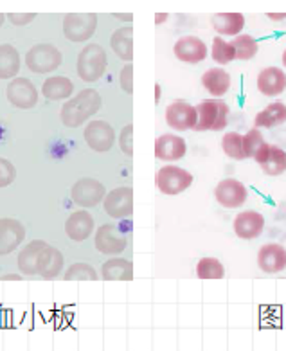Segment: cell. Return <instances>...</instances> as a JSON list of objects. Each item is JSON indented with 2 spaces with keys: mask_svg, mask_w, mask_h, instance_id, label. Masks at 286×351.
<instances>
[{
  "mask_svg": "<svg viewBox=\"0 0 286 351\" xmlns=\"http://www.w3.org/2000/svg\"><path fill=\"white\" fill-rule=\"evenodd\" d=\"M198 114L193 105L186 101H175L166 108V123L173 130L186 132L195 128Z\"/></svg>",
  "mask_w": 286,
  "mask_h": 351,
  "instance_id": "4fadbf2b",
  "label": "cell"
},
{
  "mask_svg": "<svg viewBox=\"0 0 286 351\" xmlns=\"http://www.w3.org/2000/svg\"><path fill=\"white\" fill-rule=\"evenodd\" d=\"M45 241L34 240L25 247L19 254V267L22 270V274L25 276H36L38 274V260L42 254Z\"/></svg>",
  "mask_w": 286,
  "mask_h": 351,
  "instance_id": "cb8c5ba5",
  "label": "cell"
},
{
  "mask_svg": "<svg viewBox=\"0 0 286 351\" xmlns=\"http://www.w3.org/2000/svg\"><path fill=\"white\" fill-rule=\"evenodd\" d=\"M213 27L222 36H238L243 31L245 19L241 13H218L213 16Z\"/></svg>",
  "mask_w": 286,
  "mask_h": 351,
  "instance_id": "603a6c76",
  "label": "cell"
},
{
  "mask_svg": "<svg viewBox=\"0 0 286 351\" xmlns=\"http://www.w3.org/2000/svg\"><path fill=\"white\" fill-rule=\"evenodd\" d=\"M132 134H134V126L128 125V126H124L123 132H121L119 135V146L121 149H123L124 154L128 155V157H132L134 155V148H132Z\"/></svg>",
  "mask_w": 286,
  "mask_h": 351,
  "instance_id": "74e56055",
  "label": "cell"
},
{
  "mask_svg": "<svg viewBox=\"0 0 286 351\" xmlns=\"http://www.w3.org/2000/svg\"><path fill=\"white\" fill-rule=\"evenodd\" d=\"M263 168V171L270 177H276V175H281L286 171V152L279 146L270 145L267 157L259 164Z\"/></svg>",
  "mask_w": 286,
  "mask_h": 351,
  "instance_id": "f546056e",
  "label": "cell"
},
{
  "mask_svg": "<svg viewBox=\"0 0 286 351\" xmlns=\"http://www.w3.org/2000/svg\"><path fill=\"white\" fill-rule=\"evenodd\" d=\"M222 148H224V154L227 157L234 160H243V135H239L238 132H230V134H225L224 139H222Z\"/></svg>",
  "mask_w": 286,
  "mask_h": 351,
  "instance_id": "1f68e13d",
  "label": "cell"
},
{
  "mask_svg": "<svg viewBox=\"0 0 286 351\" xmlns=\"http://www.w3.org/2000/svg\"><path fill=\"white\" fill-rule=\"evenodd\" d=\"M117 16H121V20H130V22H132V15H117Z\"/></svg>",
  "mask_w": 286,
  "mask_h": 351,
  "instance_id": "7bdbcfd3",
  "label": "cell"
},
{
  "mask_svg": "<svg viewBox=\"0 0 286 351\" xmlns=\"http://www.w3.org/2000/svg\"><path fill=\"white\" fill-rule=\"evenodd\" d=\"M63 269V254L54 247L47 245L43 247L42 254L38 260V274L43 279H53L56 278Z\"/></svg>",
  "mask_w": 286,
  "mask_h": 351,
  "instance_id": "44dd1931",
  "label": "cell"
},
{
  "mask_svg": "<svg viewBox=\"0 0 286 351\" xmlns=\"http://www.w3.org/2000/svg\"><path fill=\"white\" fill-rule=\"evenodd\" d=\"M121 87L126 94L134 92V67H132V63L124 65V69L121 71Z\"/></svg>",
  "mask_w": 286,
  "mask_h": 351,
  "instance_id": "f35d334b",
  "label": "cell"
},
{
  "mask_svg": "<svg viewBox=\"0 0 286 351\" xmlns=\"http://www.w3.org/2000/svg\"><path fill=\"white\" fill-rule=\"evenodd\" d=\"M108 58H106L105 49L99 44H88L78 56V76L83 82L94 83L101 80L105 74Z\"/></svg>",
  "mask_w": 286,
  "mask_h": 351,
  "instance_id": "3957f363",
  "label": "cell"
},
{
  "mask_svg": "<svg viewBox=\"0 0 286 351\" xmlns=\"http://www.w3.org/2000/svg\"><path fill=\"white\" fill-rule=\"evenodd\" d=\"M25 229L19 220L2 218L0 220V256L10 254L24 241Z\"/></svg>",
  "mask_w": 286,
  "mask_h": 351,
  "instance_id": "5bb4252c",
  "label": "cell"
},
{
  "mask_svg": "<svg viewBox=\"0 0 286 351\" xmlns=\"http://www.w3.org/2000/svg\"><path fill=\"white\" fill-rule=\"evenodd\" d=\"M97 27L95 13H69L63 19V33L71 42H85Z\"/></svg>",
  "mask_w": 286,
  "mask_h": 351,
  "instance_id": "8992f818",
  "label": "cell"
},
{
  "mask_svg": "<svg viewBox=\"0 0 286 351\" xmlns=\"http://www.w3.org/2000/svg\"><path fill=\"white\" fill-rule=\"evenodd\" d=\"M213 60H215L216 63H222V65H227V63H230L233 60H236V51H234L233 44H229V42H225L222 36H216L215 40H213Z\"/></svg>",
  "mask_w": 286,
  "mask_h": 351,
  "instance_id": "836d02e7",
  "label": "cell"
},
{
  "mask_svg": "<svg viewBox=\"0 0 286 351\" xmlns=\"http://www.w3.org/2000/svg\"><path fill=\"white\" fill-rule=\"evenodd\" d=\"M65 279L67 281H85V279L95 281V279L99 278H97V272L88 263H76L65 272Z\"/></svg>",
  "mask_w": 286,
  "mask_h": 351,
  "instance_id": "e575fe53",
  "label": "cell"
},
{
  "mask_svg": "<svg viewBox=\"0 0 286 351\" xmlns=\"http://www.w3.org/2000/svg\"><path fill=\"white\" fill-rule=\"evenodd\" d=\"M216 202L219 206L227 207V209H236V207H241L247 202V188L245 184H241L236 178H225L216 186L215 189Z\"/></svg>",
  "mask_w": 286,
  "mask_h": 351,
  "instance_id": "30bf717a",
  "label": "cell"
},
{
  "mask_svg": "<svg viewBox=\"0 0 286 351\" xmlns=\"http://www.w3.org/2000/svg\"><path fill=\"white\" fill-rule=\"evenodd\" d=\"M101 276L106 281H130V279L134 278V267H132L128 260L114 258V260H108L103 265Z\"/></svg>",
  "mask_w": 286,
  "mask_h": 351,
  "instance_id": "484cf974",
  "label": "cell"
},
{
  "mask_svg": "<svg viewBox=\"0 0 286 351\" xmlns=\"http://www.w3.org/2000/svg\"><path fill=\"white\" fill-rule=\"evenodd\" d=\"M265 229V218L258 211H243L234 218V232L241 240H254Z\"/></svg>",
  "mask_w": 286,
  "mask_h": 351,
  "instance_id": "2e32d148",
  "label": "cell"
},
{
  "mask_svg": "<svg viewBox=\"0 0 286 351\" xmlns=\"http://www.w3.org/2000/svg\"><path fill=\"white\" fill-rule=\"evenodd\" d=\"M74 85L69 77L65 76H51L43 82L42 92L43 96L53 101H60V99H67L72 96Z\"/></svg>",
  "mask_w": 286,
  "mask_h": 351,
  "instance_id": "d4e9b609",
  "label": "cell"
},
{
  "mask_svg": "<svg viewBox=\"0 0 286 351\" xmlns=\"http://www.w3.org/2000/svg\"><path fill=\"white\" fill-rule=\"evenodd\" d=\"M225 274L224 265L216 258H202L196 265V276L200 279H222Z\"/></svg>",
  "mask_w": 286,
  "mask_h": 351,
  "instance_id": "d6a6232c",
  "label": "cell"
},
{
  "mask_svg": "<svg viewBox=\"0 0 286 351\" xmlns=\"http://www.w3.org/2000/svg\"><path fill=\"white\" fill-rule=\"evenodd\" d=\"M233 47L236 51V60H241V62L254 58L258 53V42L250 34H238L233 40Z\"/></svg>",
  "mask_w": 286,
  "mask_h": 351,
  "instance_id": "4dcf8cb0",
  "label": "cell"
},
{
  "mask_svg": "<svg viewBox=\"0 0 286 351\" xmlns=\"http://www.w3.org/2000/svg\"><path fill=\"white\" fill-rule=\"evenodd\" d=\"M2 279H20V278H19V276H4Z\"/></svg>",
  "mask_w": 286,
  "mask_h": 351,
  "instance_id": "bcb514c9",
  "label": "cell"
},
{
  "mask_svg": "<svg viewBox=\"0 0 286 351\" xmlns=\"http://www.w3.org/2000/svg\"><path fill=\"white\" fill-rule=\"evenodd\" d=\"M283 65L286 67V49H285V53H283Z\"/></svg>",
  "mask_w": 286,
  "mask_h": 351,
  "instance_id": "7dc6e473",
  "label": "cell"
},
{
  "mask_svg": "<svg viewBox=\"0 0 286 351\" xmlns=\"http://www.w3.org/2000/svg\"><path fill=\"white\" fill-rule=\"evenodd\" d=\"M85 141L88 148H92L94 152H99V154H105L108 152L115 143V132L114 128L106 123V121H91L86 125L85 130Z\"/></svg>",
  "mask_w": 286,
  "mask_h": 351,
  "instance_id": "8fae6325",
  "label": "cell"
},
{
  "mask_svg": "<svg viewBox=\"0 0 286 351\" xmlns=\"http://www.w3.org/2000/svg\"><path fill=\"white\" fill-rule=\"evenodd\" d=\"M186 141L178 137V135L166 134L157 137V141H155V155H157V159L166 160V162L182 159L186 155Z\"/></svg>",
  "mask_w": 286,
  "mask_h": 351,
  "instance_id": "ac0fdd59",
  "label": "cell"
},
{
  "mask_svg": "<svg viewBox=\"0 0 286 351\" xmlns=\"http://www.w3.org/2000/svg\"><path fill=\"white\" fill-rule=\"evenodd\" d=\"M155 90H157V101L160 99V87L158 85H155Z\"/></svg>",
  "mask_w": 286,
  "mask_h": 351,
  "instance_id": "ee69618b",
  "label": "cell"
},
{
  "mask_svg": "<svg viewBox=\"0 0 286 351\" xmlns=\"http://www.w3.org/2000/svg\"><path fill=\"white\" fill-rule=\"evenodd\" d=\"M265 143L263 139V134L258 130V128H252V130H248L247 134L243 135V154H245V159L247 157H252L256 155V152L259 149V146Z\"/></svg>",
  "mask_w": 286,
  "mask_h": 351,
  "instance_id": "d590c367",
  "label": "cell"
},
{
  "mask_svg": "<svg viewBox=\"0 0 286 351\" xmlns=\"http://www.w3.org/2000/svg\"><path fill=\"white\" fill-rule=\"evenodd\" d=\"M63 62L62 53L51 44H38L25 54V65L34 74H49L56 71Z\"/></svg>",
  "mask_w": 286,
  "mask_h": 351,
  "instance_id": "277c9868",
  "label": "cell"
},
{
  "mask_svg": "<svg viewBox=\"0 0 286 351\" xmlns=\"http://www.w3.org/2000/svg\"><path fill=\"white\" fill-rule=\"evenodd\" d=\"M175 56L180 62L200 63L207 56V45L198 36H182L175 44Z\"/></svg>",
  "mask_w": 286,
  "mask_h": 351,
  "instance_id": "e0dca14e",
  "label": "cell"
},
{
  "mask_svg": "<svg viewBox=\"0 0 286 351\" xmlns=\"http://www.w3.org/2000/svg\"><path fill=\"white\" fill-rule=\"evenodd\" d=\"M256 128H274L283 123H286V105L281 101L270 103V105L261 110L256 116Z\"/></svg>",
  "mask_w": 286,
  "mask_h": 351,
  "instance_id": "4316f807",
  "label": "cell"
},
{
  "mask_svg": "<svg viewBox=\"0 0 286 351\" xmlns=\"http://www.w3.org/2000/svg\"><path fill=\"white\" fill-rule=\"evenodd\" d=\"M106 189L105 186L95 180V178H82L78 180L71 189V198L76 206L82 207H94L105 200Z\"/></svg>",
  "mask_w": 286,
  "mask_h": 351,
  "instance_id": "ba28073f",
  "label": "cell"
},
{
  "mask_svg": "<svg viewBox=\"0 0 286 351\" xmlns=\"http://www.w3.org/2000/svg\"><path fill=\"white\" fill-rule=\"evenodd\" d=\"M259 269L267 274H277L286 269V249L279 243H267L258 252Z\"/></svg>",
  "mask_w": 286,
  "mask_h": 351,
  "instance_id": "9a60e30c",
  "label": "cell"
},
{
  "mask_svg": "<svg viewBox=\"0 0 286 351\" xmlns=\"http://www.w3.org/2000/svg\"><path fill=\"white\" fill-rule=\"evenodd\" d=\"M101 103L103 101H101L99 92L94 90V88H86L62 106L60 119L69 128L82 126L86 119H91L95 112L99 110Z\"/></svg>",
  "mask_w": 286,
  "mask_h": 351,
  "instance_id": "6da1fadb",
  "label": "cell"
},
{
  "mask_svg": "<svg viewBox=\"0 0 286 351\" xmlns=\"http://www.w3.org/2000/svg\"><path fill=\"white\" fill-rule=\"evenodd\" d=\"M126 243L128 241H126L124 232L114 223H106V226L99 227L97 232H95V249L99 250L101 254H121L126 249Z\"/></svg>",
  "mask_w": 286,
  "mask_h": 351,
  "instance_id": "9c48e42d",
  "label": "cell"
},
{
  "mask_svg": "<svg viewBox=\"0 0 286 351\" xmlns=\"http://www.w3.org/2000/svg\"><path fill=\"white\" fill-rule=\"evenodd\" d=\"M92 231H94V217L85 209L72 213L65 223V232L72 241H85Z\"/></svg>",
  "mask_w": 286,
  "mask_h": 351,
  "instance_id": "d6986e66",
  "label": "cell"
},
{
  "mask_svg": "<svg viewBox=\"0 0 286 351\" xmlns=\"http://www.w3.org/2000/svg\"><path fill=\"white\" fill-rule=\"evenodd\" d=\"M258 88L263 96H279L286 88V74L277 67L263 69L258 76Z\"/></svg>",
  "mask_w": 286,
  "mask_h": 351,
  "instance_id": "ffe728a7",
  "label": "cell"
},
{
  "mask_svg": "<svg viewBox=\"0 0 286 351\" xmlns=\"http://www.w3.org/2000/svg\"><path fill=\"white\" fill-rule=\"evenodd\" d=\"M14 177H16V169H14L13 164L8 159H2V157H0V188L10 186L14 180Z\"/></svg>",
  "mask_w": 286,
  "mask_h": 351,
  "instance_id": "8d00e7d4",
  "label": "cell"
},
{
  "mask_svg": "<svg viewBox=\"0 0 286 351\" xmlns=\"http://www.w3.org/2000/svg\"><path fill=\"white\" fill-rule=\"evenodd\" d=\"M20 71V54L10 44L0 45V80H11Z\"/></svg>",
  "mask_w": 286,
  "mask_h": 351,
  "instance_id": "83f0119b",
  "label": "cell"
},
{
  "mask_svg": "<svg viewBox=\"0 0 286 351\" xmlns=\"http://www.w3.org/2000/svg\"><path fill=\"white\" fill-rule=\"evenodd\" d=\"M4 20H5V15L4 13H0V27H2V24H4Z\"/></svg>",
  "mask_w": 286,
  "mask_h": 351,
  "instance_id": "f6af8a7d",
  "label": "cell"
},
{
  "mask_svg": "<svg viewBox=\"0 0 286 351\" xmlns=\"http://www.w3.org/2000/svg\"><path fill=\"white\" fill-rule=\"evenodd\" d=\"M5 94H8V101L16 108H22V110H29L38 103V90L27 77L11 80V83L5 88Z\"/></svg>",
  "mask_w": 286,
  "mask_h": 351,
  "instance_id": "52a82bcc",
  "label": "cell"
},
{
  "mask_svg": "<svg viewBox=\"0 0 286 351\" xmlns=\"http://www.w3.org/2000/svg\"><path fill=\"white\" fill-rule=\"evenodd\" d=\"M268 19H272V20H283V19H286V13H281V15H274V13H268Z\"/></svg>",
  "mask_w": 286,
  "mask_h": 351,
  "instance_id": "60d3db41",
  "label": "cell"
},
{
  "mask_svg": "<svg viewBox=\"0 0 286 351\" xmlns=\"http://www.w3.org/2000/svg\"><path fill=\"white\" fill-rule=\"evenodd\" d=\"M195 108L198 114L195 132H219L229 123V105L222 99H204Z\"/></svg>",
  "mask_w": 286,
  "mask_h": 351,
  "instance_id": "7a4b0ae2",
  "label": "cell"
},
{
  "mask_svg": "<svg viewBox=\"0 0 286 351\" xmlns=\"http://www.w3.org/2000/svg\"><path fill=\"white\" fill-rule=\"evenodd\" d=\"M110 45L114 49V53L119 56L124 62H132L134 58V40H132V27H123L117 29L112 38H110Z\"/></svg>",
  "mask_w": 286,
  "mask_h": 351,
  "instance_id": "f1b7e54d",
  "label": "cell"
},
{
  "mask_svg": "<svg viewBox=\"0 0 286 351\" xmlns=\"http://www.w3.org/2000/svg\"><path fill=\"white\" fill-rule=\"evenodd\" d=\"M202 85L205 90L213 94L215 97H222L227 94L230 88V76L224 69H209L207 73L202 76Z\"/></svg>",
  "mask_w": 286,
  "mask_h": 351,
  "instance_id": "7402d4cb",
  "label": "cell"
},
{
  "mask_svg": "<svg viewBox=\"0 0 286 351\" xmlns=\"http://www.w3.org/2000/svg\"><path fill=\"white\" fill-rule=\"evenodd\" d=\"M155 184L164 195H180L193 184V175L178 166H164L155 175Z\"/></svg>",
  "mask_w": 286,
  "mask_h": 351,
  "instance_id": "5b68a950",
  "label": "cell"
},
{
  "mask_svg": "<svg viewBox=\"0 0 286 351\" xmlns=\"http://www.w3.org/2000/svg\"><path fill=\"white\" fill-rule=\"evenodd\" d=\"M5 19L11 20V24L14 25H25V24H31L36 15L34 13H10V15H5Z\"/></svg>",
  "mask_w": 286,
  "mask_h": 351,
  "instance_id": "ab89813d",
  "label": "cell"
},
{
  "mask_svg": "<svg viewBox=\"0 0 286 351\" xmlns=\"http://www.w3.org/2000/svg\"><path fill=\"white\" fill-rule=\"evenodd\" d=\"M103 202H105V211L108 213V217L115 220L130 217L134 211V189L126 186L114 189L106 195Z\"/></svg>",
  "mask_w": 286,
  "mask_h": 351,
  "instance_id": "7c38bea8",
  "label": "cell"
},
{
  "mask_svg": "<svg viewBox=\"0 0 286 351\" xmlns=\"http://www.w3.org/2000/svg\"><path fill=\"white\" fill-rule=\"evenodd\" d=\"M166 13H163V15H157V16H155V22H157V24H163V22H164V20H166Z\"/></svg>",
  "mask_w": 286,
  "mask_h": 351,
  "instance_id": "b9f144b4",
  "label": "cell"
}]
</instances>
